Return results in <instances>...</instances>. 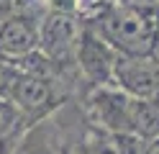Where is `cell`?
Returning a JSON list of instances; mask_svg holds the SVG:
<instances>
[{
	"mask_svg": "<svg viewBox=\"0 0 159 154\" xmlns=\"http://www.w3.org/2000/svg\"><path fill=\"white\" fill-rule=\"evenodd\" d=\"M118 57L121 54H118L100 34H95L93 28L85 26L82 41H80V49H77V69H80V75L93 85V90L113 85Z\"/></svg>",
	"mask_w": 159,
	"mask_h": 154,
	"instance_id": "obj_5",
	"label": "cell"
},
{
	"mask_svg": "<svg viewBox=\"0 0 159 154\" xmlns=\"http://www.w3.org/2000/svg\"><path fill=\"white\" fill-rule=\"evenodd\" d=\"M8 154H62V133H59V126L52 118L28 126L21 133V139L11 147Z\"/></svg>",
	"mask_w": 159,
	"mask_h": 154,
	"instance_id": "obj_7",
	"label": "cell"
},
{
	"mask_svg": "<svg viewBox=\"0 0 159 154\" xmlns=\"http://www.w3.org/2000/svg\"><path fill=\"white\" fill-rule=\"evenodd\" d=\"M75 154H118V147H116V139L111 133L90 126L80 136L77 147H75Z\"/></svg>",
	"mask_w": 159,
	"mask_h": 154,
	"instance_id": "obj_9",
	"label": "cell"
},
{
	"mask_svg": "<svg viewBox=\"0 0 159 154\" xmlns=\"http://www.w3.org/2000/svg\"><path fill=\"white\" fill-rule=\"evenodd\" d=\"M26 128H28V121L11 103V98H0V144L13 147Z\"/></svg>",
	"mask_w": 159,
	"mask_h": 154,
	"instance_id": "obj_8",
	"label": "cell"
},
{
	"mask_svg": "<svg viewBox=\"0 0 159 154\" xmlns=\"http://www.w3.org/2000/svg\"><path fill=\"white\" fill-rule=\"evenodd\" d=\"M85 26L77 21L75 13H59L52 10L39 26V51L54 62L59 69L77 67V49L82 41Z\"/></svg>",
	"mask_w": 159,
	"mask_h": 154,
	"instance_id": "obj_2",
	"label": "cell"
},
{
	"mask_svg": "<svg viewBox=\"0 0 159 154\" xmlns=\"http://www.w3.org/2000/svg\"><path fill=\"white\" fill-rule=\"evenodd\" d=\"M144 154H159V139L146 141V149H144Z\"/></svg>",
	"mask_w": 159,
	"mask_h": 154,
	"instance_id": "obj_12",
	"label": "cell"
},
{
	"mask_svg": "<svg viewBox=\"0 0 159 154\" xmlns=\"http://www.w3.org/2000/svg\"><path fill=\"white\" fill-rule=\"evenodd\" d=\"M18 75H21V72H18V67L13 64V62L0 57V98H8V92H11V87H13V82H16Z\"/></svg>",
	"mask_w": 159,
	"mask_h": 154,
	"instance_id": "obj_10",
	"label": "cell"
},
{
	"mask_svg": "<svg viewBox=\"0 0 159 154\" xmlns=\"http://www.w3.org/2000/svg\"><path fill=\"white\" fill-rule=\"evenodd\" d=\"M98 28L108 44L121 57H154L157 51V28H159V13L146 10L139 5H108L95 18Z\"/></svg>",
	"mask_w": 159,
	"mask_h": 154,
	"instance_id": "obj_1",
	"label": "cell"
},
{
	"mask_svg": "<svg viewBox=\"0 0 159 154\" xmlns=\"http://www.w3.org/2000/svg\"><path fill=\"white\" fill-rule=\"evenodd\" d=\"M131 95L116 85L98 87L87 98V116L95 128H100L111 136L118 133H131Z\"/></svg>",
	"mask_w": 159,
	"mask_h": 154,
	"instance_id": "obj_4",
	"label": "cell"
},
{
	"mask_svg": "<svg viewBox=\"0 0 159 154\" xmlns=\"http://www.w3.org/2000/svg\"><path fill=\"white\" fill-rule=\"evenodd\" d=\"M49 10H59V13H75L80 0H46Z\"/></svg>",
	"mask_w": 159,
	"mask_h": 154,
	"instance_id": "obj_11",
	"label": "cell"
},
{
	"mask_svg": "<svg viewBox=\"0 0 159 154\" xmlns=\"http://www.w3.org/2000/svg\"><path fill=\"white\" fill-rule=\"evenodd\" d=\"M8 98L23 113L28 126H34L39 121L52 118V113L62 105V87H59V82H52V80L18 75Z\"/></svg>",
	"mask_w": 159,
	"mask_h": 154,
	"instance_id": "obj_3",
	"label": "cell"
},
{
	"mask_svg": "<svg viewBox=\"0 0 159 154\" xmlns=\"http://www.w3.org/2000/svg\"><path fill=\"white\" fill-rule=\"evenodd\" d=\"M39 51V26L31 21L5 16L0 18V57L23 59Z\"/></svg>",
	"mask_w": 159,
	"mask_h": 154,
	"instance_id": "obj_6",
	"label": "cell"
}]
</instances>
